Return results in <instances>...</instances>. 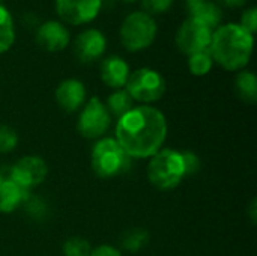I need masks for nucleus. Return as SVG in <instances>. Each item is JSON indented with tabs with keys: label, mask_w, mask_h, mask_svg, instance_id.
<instances>
[{
	"label": "nucleus",
	"mask_w": 257,
	"mask_h": 256,
	"mask_svg": "<svg viewBox=\"0 0 257 256\" xmlns=\"http://www.w3.org/2000/svg\"><path fill=\"white\" fill-rule=\"evenodd\" d=\"M167 137V121L152 106L133 107L116 125V140L131 158H149Z\"/></svg>",
	"instance_id": "obj_1"
},
{
	"label": "nucleus",
	"mask_w": 257,
	"mask_h": 256,
	"mask_svg": "<svg viewBox=\"0 0 257 256\" xmlns=\"http://www.w3.org/2000/svg\"><path fill=\"white\" fill-rule=\"evenodd\" d=\"M254 47V35L238 23L220 24L212 32L209 53L214 63L226 71H242L248 65Z\"/></svg>",
	"instance_id": "obj_2"
},
{
	"label": "nucleus",
	"mask_w": 257,
	"mask_h": 256,
	"mask_svg": "<svg viewBox=\"0 0 257 256\" xmlns=\"http://www.w3.org/2000/svg\"><path fill=\"white\" fill-rule=\"evenodd\" d=\"M185 177L181 151L161 148L151 157L148 164V178L158 190L176 189Z\"/></svg>",
	"instance_id": "obj_3"
},
{
	"label": "nucleus",
	"mask_w": 257,
	"mask_h": 256,
	"mask_svg": "<svg viewBox=\"0 0 257 256\" xmlns=\"http://www.w3.org/2000/svg\"><path fill=\"white\" fill-rule=\"evenodd\" d=\"M158 33V24L152 15L145 11H134L128 14L119 29L120 44L131 53L149 48Z\"/></svg>",
	"instance_id": "obj_4"
},
{
	"label": "nucleus",
	"mask_w": 257,
	"mask_h": 256,
	"mask_svg": "<svg viewBox=\"0 0 257 256\" xmlns=\"http://www.w3.org/2000/svg\"><path fill=\"white\" fill-rule=\"evenodd\" d=\"M131 157L113 137H101L92 149V169L99 178H113L126 172Z\"/></svg>",
	"instance_id": "obj_5"
},
{
	"label": "nucleus",
	"mask_w": 257,
	"mask_h": 256,
	"mask_svg": "<svg viewBox=\"0 0 257 256\" xmlns=\"http://www.w3.org/2000/svg\"><path fill=\"white\" fill-rule=\"evenodd\" d=\"M125 89L134 101L149 106L163 98L166 92V80L157 69L140 68L130 74Z\"/></svg>",
	"instance_id": "obj_6"
},
{
	"label": "nucleus",
	"mask_w": 257,
	"mask_h": 256,
	"mask_svg": "<svg viewBox=\"0 0 257 256\" xmlns=\"http://www.w3.org/2000/svg\"><path fill=\"white\" fill-rule=\"evenodd\" d=\"M212 32L214 30H211L203 23L188 17L187 20L182 21V24L176 30V36H175L176 47L185 56H191L200 51H208L212 39Z\"/></svg>",
	"instance_id": "obj_7"
},
{
	"label": "nucleus",
	"mask_w": 257,
	"mask_h": 256,
	"mask_svg": "<svg viewBox=\"0 0 257 256\" xmlns=\"http://www.w3.org/2000/svg\"><path fill=\"white\" fill-rule=\"evenodd\" d=\"M111 115L105 104L98 98L92 97L83 107L78 116V131L86 139H101L110 128Z\"/></svg>",
	"instance_id": "obj_8"
},
{
	"label": "nucleus",
	"mask_w": 257,
	"mask_h": 256,
	"mask_svg": "<svg viewBox=\"0 0 257 256\" xmlns=\"http://www.w3.org/2000/svg\"><path fill=\"white\" fill-rule=\"evenodd\" d=\"M54 8L63 24L84 26L99 15L102 0H54Z\"/></svg>",
	"instance_id": "obj_9"
},
{
	"label": "nucleus",
	"mask_w": 257,
	"mask_h": 256,
	"mask_svg": "<svg viewBox=\"0 0 257 256\" xmlns=\"http://www.w3.org/2000/svg\"><path fill=\"white\" fill-rule=\"evenodd\" d=\"M47 175H48V166L41 157L26 155L14 164L9 178L24 190H30L42 184Z\"/></svg>",
	"instance_id": "obj_10"
},
{
	"label": "nucleus",
	"mask_w": 257,
	"mask_h": 256,
	"mask_svg": "<svg viewBox=\"0 0 257 256\" xmlns=\"http://www.w3.org/2000/svg\"><path fill=\"white\" fill-rule=\"evenodd\" d=\"M107 50V38L98 29H84L74 41V51L80 62L90 63L98 60Z\"/></svg>",
	"instance_id": "obj_11"
},
{
	"label": "nucleus",
	"mask_w": 257,
	"mask_h": 256,
	"mask_svg": "<svg viewBox=\"0 0 257 256\" xmlns=\"http://www.w3.org/2000/svg\"><path fill=\"white\" fill-rule=\"evenodd\" d=\"M36 44L50 53H57L65 50L71 42V35L66 26L59 20L44 21L35 35Z\"/></svg>",
	"instance_id": "obj_12"
},
{
	"label": "nucleus",
	"mask_w": 257,
	"mask_h": 256,
	"mask_svg": "<svg viewBox=\"0 0 257 256\" xmlns=\"http://www.w3.org/2000/svg\"><path fill=\"white\" fill-rule=\"evenodd\" d=\"M86 100V88L77 78H66L56 89V101L68 113L78 110Z\"/></svg>",
	"instance_id": "obj_13"
},
{
	"label": "nucleus",
	"mask_w": 257,
	"mask_h": 256,
	"mask_svg": "<svg viewBox=\"0 0 257 256\" xmlns=\"http://www.w3.org/2000/svg\"><path fill=\"white\" fill-rule=\"evenodd\" d=\"M99 74H101V80L104 81V84H107L108 88L116 91V89L125 88L131 71H130V65L125 62V59L113 54V56L105 57L101 62Z\"/></svg>",
	"instance_id": "obj_14"
},
{
	"label": "nucleus",
	"mask_w": 257,
	"mask_h": 256,
	"mask_svg": "<svg viewBox=\"0 0 257 256\" xmlns=\"http://www.w3.org/2000/svg\"><path fill=\"white\" fill-rule=\"evenodd\" d=\"M187 11L190 18H194L211 30H215L223 20L221 6L214 0H187Z\"/></svg>",
	"instance_id": "obj_15"
},
{
	"label": "nucleus",
	"mask_w": 257,
	"mask_h": 256,
	"mask_svg": "<svg viewBox=\"0 0 257 256\" xmlns=\"http://www.w3.org/2000/svg\"><path fill=\"white\" fill-rule=\"evenodd\" d=\"M30 196L29 190H24L11 178L2 180L0 183V213L9 214L21 207Z\"/></svg>",
	"instance_id": "obj_16"
},
{
	"label": "nucleus",
	"mask_w": 257,
	"mask_h": 256,
	"mask_svg": "<svg viewBox=\"0 0 257 256\" xmlns=\"http://www.w3.org/2000/svg\"><path fill=\"white\" fill-rule=\"evenodd\" d=\"M235 91L242 101H245L248 104H254L257 101L256 74L248 69L239 71L235 78Z\"/></svg>",
	"instance_id": "obj_17"
},
{
	"label": "nucleus",
	"mask_w": 257,
	"mask_h": 256,
	"mask_svg": "<svg viewBox=\"0 0 257 256\" xmlns=\"http://www.w3.org/2000/svg\"><path fill=\"white\" fill-rule=\"evenodd\" d=\"M105 107L111 116L120 119L123 115H126L134 107V100L126 92V89H116L113 94L108 95Z\"/></svg>",
	"instance_id": "obj_18"
},
{
	"label": "nucleus",
	"mask_w": 257,
	"mask_h": 256,
	"mask_svg": "<svg viewBox=\"0 0 257 256\" xmlns=\"http://www.w3.org/2000/svg\"><path fill=\"white\" fill-rule=\"evenodd\" d=\"M15 23L11 12L0 5V54L6 53L15 44Z\"/></svg>",
	"instance_id": "obj_19"
},
{
	"label": "nucleus",
	"mask_w": 257,
	"mask_h": 256,
	"mask_svg": "<svg viewBox=\"0 0 257 256\" xmlns=\"http://www.w3.org/2000/svg\"><path fill=\"white\" fill-rule=\"evenodd\" d=\"M212 66H214V60H212L209 50L188 56V69L196 77H203L209 74Z\"/></svg>",
	"instance_id": "obj_20"
},
{
	"label": "nucleus",
	"mask_w": 257,
	"mask_h": 256,
	"mask_svg": "<svg viewBox=\"0 0 257 256\" xmlns=\"http://www.w3.org/2000/svg\"><path fill=\"white\" fill-rule=\"evenodd\" d=\"M149 243V232L142 228L130 229L122 237V246L128 252H139Z\"/></svg>",
	"instance_id": "obj_21"
},
{
	"label": "nucleus",
	"mask_w": 257,
	"mask_h": 256,
	"mask_svg": "<svg viewBox=\"0 0 257 256\" xmlns=\"http://www.w3.org/2000/svg\"><path fill=\"white\" fill-rule=\"evenodd\" d=\"M90 253H92V247L86 238L71 237L63 244L65 256H90Z\"/></svg>",
	"instance_id": "obj_22"
},
{
	"label": "nucleus",
	"mask_w": 257,
	"mask_h": 256,
	"mask_svg": "<svg viewBox=\"0 0 257 256\" xmlns=\"http://www.w3.org/2000/svg\"><path fill=\"white\" fill-rule=\"evenodd\" d=\"M18 143V134L8 125H0V154H6L15 149Z\"/></svg>",
	"instance_id": "obj_23"
},
{
	"label": "nucleus",
	"mask_w": 257,
	"mask_h": 256,
	"mask_svg": "<svg viewBox=\"0 0 257 256\" xmlns=\"http://www.w3.org/2000/svg\"><path fill=\"white\" fill-rule=\"evenodd\" d=\"M26 207V211L36 220H41L47 216V205L42 199L35 198V196H29L26 199V202L23 204Z\"/></svg>",
	"instance_id": "obj_24"
},
{
	"label": "nucleus",
	"mask_w": 257,
	"mask_h": 256,
	"mask_svg": "<svg viewBox=\"0 0 257 256\" xmlns=\"http://www.w3.org/2000/svg\"><path fill=\"white\" fill-rule=\"evenodd\" d=\"M173 2L175 0H142V5L145 12L152 15V14H164L170 11Z\"/></svg>",
	"instance_id": "obj_25"
},
{
	"label": "nucleus",
	"mask_w": 257,
	"mask_h": 256,
	"mask_svg": "<svg viewBox=\"0 0 257 256\" xmlns=\"http://www.w3.org/2000/svg\"><path fill=\"white\" fill-rule=\"evenodd\" d=\"M181 155L184 161L185 177L194 175L200 170V158L197 157V154H194L193 151H181Z\"/></svg>",
	"instance_id": "obj_26"
},
{
	"label": "nucleus",
	"mask_w": 257,
	"mask_h": 256,
	"mask_svg": "<svg viewBox=\"0 0 257 256\" xmlns=\"http://www.w3.org/2000/svg\"><path fill=\"white\" fill-rule=\"evenodd\" d=\"M242 29H245L248 33L254 35L257 30V9L254 6L245 9L241 15V21L238 23Z\"/></svg>",
	"instance_id": "obj_27"
},
{
	"label": "nucleus",
	"mask_w": 257,
	"mask_h": 256,
	"mask_svg": "<svg viewBox=\"0 0 257 256\" xmlns=\"http://www.w3.org/2000/svg\"><path fill=\"white\" fill-rule=\"evenodd\" d=\"M90 256H122V253L116 247H113V246L102 244V246H98V247L92 249Z\"/></svg>",
	"instance_id": "obj_28"
},
{
	"label": "nucleus",
	"mask_w": 257,
	"mask_h": 256,
	"mask_svg": "<svg viewBox=\"0 0 257 256\" xmlns=\"http://www.w3.org/2000/svg\"><path fill=\"white\" fill-rule=\"evenodd\" d=\"M218 2L227 8H242V6H245V3L248 0H218Z\"/></svg>",
	"instance_id": "obj_29"
},
{
	"label": "nucleus",
	"mask_w": 257,
	"mask_h": 256,
	"mask_svg": "<svg viewBox=\"0 0 257 256\" xmlns=\"http://www.w3.org/2000/svg\"><path fill=\"white\" fill-rule=\"evenodd\" d=\"M256 204H257V201L256 199H253V202H251V205H250V217H251V222L253 223H256Z\"/></svg>",
	"instance_id": "obj_30"
},
{
	"label": "nucleus",
	"mask_w": 257,
	"mask_h": 256,
	"mask_svg": "<svg viewBox=\"0 0 257 256\" xmlns=\"http://www.w3.org/2000/svg\"><path fill=\"white\" fill-rule=\"evenodd\" d=\"M123 3H136V2H139V0H122Z\"/></svg>",
	"instance_id": "obj_31"
},
{
	"label": "nucleus",
	"mask_w": 257,
	"mask_h": 256,
	"mask_svg": "<svg viewBox=\"0 0 257 256\" xmlns=\"http://www.w3.org/2000/svg\"><path fill=\"white\" fill-rule=\"evenodd\" d=\"M0 183H2V177H0Z\"/></svg>",
	"instance_id": "obj_32"
},
{
	"label": "nucleus",
	"mask_w": 257,
	"mask_h": 256,
	"mask_svg": "<svg viewBox=\"0 0 257 256\" xmlns=\"http://www.w3.org/2000/svg\"><path fill=\"white\" fill-rule=\"evenodd\" d=\"M0 5H2V0H0Z\"/></svg>",
	"instance_id": "obj_33"
}]
</instances>
